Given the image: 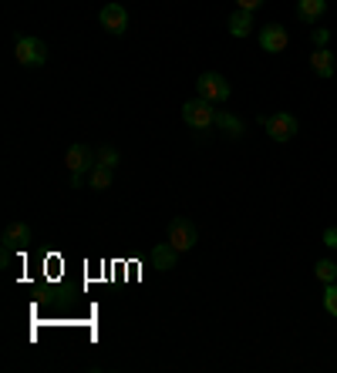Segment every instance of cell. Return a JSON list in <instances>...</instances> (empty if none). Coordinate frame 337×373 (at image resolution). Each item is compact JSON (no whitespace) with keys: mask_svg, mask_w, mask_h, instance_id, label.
<instances>
[{"mask_svg":"<svg viewBox=\"0 0 337 373\" xmlns=\"http://www.w3.org/2000/svg\"><path fill=\"white\" fill-rule=\"evenodd\" d=\"M324 310L331 316H337V282H327V290H324Z\"/></svg>","mask_w":337,"mask_h":373,"instance_id":"e0dca14e","label":"cell"},{"mask_svg":"<svg viewBox=\"0 0 337 373\" xmlns=\"http://www.w3.org/2000/svg\"><path fill=\"white\" fill-rule=\"evenodd\" d=\"M313 276L324 282H337V262L334 259H317V266H313Z\"/></svg>","mask_w":337,"mask_h":373,"instance_id":"9a60e30c","label":"cell"},{"mask_svg":"<svg viewBox=\"0 0 337 373\" xmlns=\"http://www.w3.org/2000/svg\"><path fill=\"white\" fill-rule=\"evenodd\" d=\"M263 0H236V7H243V11H256Z\"/></svg>","mask_w":337,"mask_h":373,"instance_id":"44dd1931","label":"cell"},{"mask_svg":"<svg viewBox=\"0 0 337 373\" xmlns=\"http://www.w3.org/2000/svg\"><path fill=\"white\" fill-rule=\"evenodd\" d=\"M98 21H101V27H105L109 34H125V31H129V11H125L121 4H105L101 14H98Z\"/></svg>","mask_w":337,"mask_h":373,"instance_id":"8992f818","label":"cell"},{"mask_svg":"<svg viewBox=\"0 0 337 373\" xmlns=\"http://www.w3.org/2000/svg\"><path fill=\"white\" fill-rule=\"evenodd\" d=\"M196 239H199V233H196V225L189 219L168 222V245H172L176 252H189V249L196 245Z\"/></svg>","mask_w":337,"mask_h":373,"instance_id":"3957f363","label":"cell"},{"mask_svg":"<svg viewBox=\"0 0 337 373\" xmlns=\"http://www.w3.org/2000/svg\"><path fill=\"white\" fill-rule=\"evenodd\" d=\"M311 41L317 47H327V41H331V31H324V27H321V31H313V34H311Z\"/></svg>","mask_w":337,"mask_h":373,"instance_id":"d6986e66","label":"cell"},{"mask_svg":"<svg viewBox=\"0 0 337 373\" xmlns=\"http://www.w3.org/2000/svg\"><path fill=\"white\" fill-rule=\"evenodd\" d=\"M311 68L321 74V78H334V58H331V51L327 47H317L311 54Z\"/></svg>","mask_w":337,"mask_h":373,"instance_id":"7c38bea8","label":"cell"},{"mask_svg":"<svg viewBox=\"0 0 337 373\" xmlns=\"http://www.w3.org/2000/svg\"><path fill=\"white\" fill-rule=\"evenodd\" d=\"M327 4L324 0H297V17L307 24H317V17H324Z\"/></svg>","mask_w":337,"mask_h":373,"instance_id":"4fadbf2b","label":"cell"},{"mask_svg":"<svg viewBox=\"0 0 337 373\" xmlns=\"http://www.w3.org/2000/svg\"><path fill=\"white\" fill-rule=\"evenodd\" d=\"M263 128L273 141H290L293 135H297V118L287 115V111H277V115L263 118Z\"/></svg>","mask_w":337,"mask_h":373,"instance_id":"5b68a950","label":"cell"},{"mask_svg":"<svg viewBox=\"0 0 337 373\" xmlns=\"http://www.w3.org/2000/svg\"><path fill=\"white\" fill-rule=\"evenodd\" d=\"M91 188H95V192H105V188H111V168H105V165H95V172H91Z\"/></svg>","mask_w":337,"mask_h":373,"instance_id":"2e32d148","label":"cell"},{"mask_svg":"<svg viewBox=\"0 0 337 373\" xmlns=\"http://www.w3.org/2000/svg\"><path fill=\"white\" fill-rule=\"evenodd\" d=\"M149 259H152V266L159 269V272H168V269H176V259H179V252L172 249V245H156L152 252H149Z\"/></svg>","mask_w":337,"mask_h":373,"instance_id":"9c48e42d","label":"cell"},{"mask_svg":"<svg viewBox=\"0 0 337 373\" xmlns=\"http://www.w3.org/2000/svg\"><path fill=\"white\" fill-rule=\"evenodd\" d=\"M196 88H199V98H206V101H226L229 98V81L219 74V71H206V74H199Z\"/></svg>","mask_w":337,"mask_h":373,"instance_id":"277c9868","label":"cell"},{"mask_svg":"<svg viewBox=\"0 0 337 373\" xmlns=\"http://www.w3.org/2000/svg\"><path fill=\"white\" fill-rule=\"evenodd\" d=\"M324 245L337 249V229H334V225H331V229H324Z\"/></svg>","mask_w":337,"mask_h":373,"instance_id":"ffe728a7","label":"cell"},{"mask_svg":"<svg viewBox=\"0 0 337 373\" xmlns=\"http://www.w3.org/2000/svg\"><path fill=\"white\" fill-rule=\"evenodd\" d=\"M250 31H253V11L236 7V11L229 14V34H233V37H246Z\"/></svg>","mask_w":337,"mask_h":373,"instance_id":"30bf717a","label":"cell"},{"mask_svg":"<svg viewBox=\"0 0 337 373\" xmlns=\"http://www.w3.org/2000/svg\"><path fill=\"white\" fill-rule=\"evenodd\" d=\"M216 125L226 131V135H233V138H240L243 135V121L240 118H233L229 111H216Z\"/></svg>","mask_w":337,"mask_h":373,"instance_id":"5bb4252c","label":"cell"},{"mask_svg":"<svg viewBox=\"0 0 337 373\" xmlns=\"http://www.w3.org/2000/svg\"><path fill=\"white\" fill-rule=\"evenodd\" d=\"M17 61L24 64V68H41L44 61H48V44L41 41V37H17Z\"/></svg>","mask_w":337,"mask_h":373,"instance_id":"7a4b0ae2","label":"cell"},{"mask_svg":"<svg viewBox=\"0 0 337 373\" xmlns=\"http://www.w3.org/2000/svg\"><path fill=\"white\" fill-rule=\"evenodd\" d=\"M98 165H105V168H115V165H119V152H115L111 145H105V148L98 152Z\"/></svg>","mask_w":337,"mask_h":373,"instance_id":"ac0fdd59","label":"cell"},{"mask_svg":"<svg viewBox=\"0 0 337 373\" xmlns=\"http://www.w3.org/2000/svg\"><path fill=\"white\" fill-rule=\"evenodd\" d=\"M182 121L196 131H206L209 125H216V111H213V101H206V98H193V101H186L182 105Z\"/></svg>","mask_w":337,"mask_h":373,"instance_id":"6da1fadb","label":"cell"},{"mask_svg":"<svg viewBox=\"0 0 337 373\" xmlns=\"http://www.w3.org/2000/svg\"><path fill=\"white\" fill-rule=\"evenodd\" d=\"M287 44H290V37L280 24H266L263 31H260V47H263L266 54H280Z\"/></svg>","mask_w":337,"mask_h":373,"instance_id":"ba28073f","label":"cell"},{"mask_svg":"<svg viewBox=\"0 0 337 373\" xmlns=\"http://www.w3.org/2000/svg\"><path fill=\"white\" fill-rule=\"evenodd\" d=\"M64 165H68V172H88L91 165H98V155L91 152V148H84V145H71L68 148V155H64Z\"/></svg>","mask_w":337,"mask_h":373,"instance_id":"52a82bcc","label":"cell"},{"mask_svg":"<svg viewBox=\"0 0 337 373\" xmlns=\"http://www.w3.org/2000/svg\"><path fill=\"white\" fill-rule=\"evenodd\" d=\"M27 242H31V229H27L24 222H11L7 233H4V245H7V249H17V245L24 249Z\"/></svg>","mask_w":337,"mask_h":373,"instance_id":"8fae6325","label":"cell"}]
</instances>
